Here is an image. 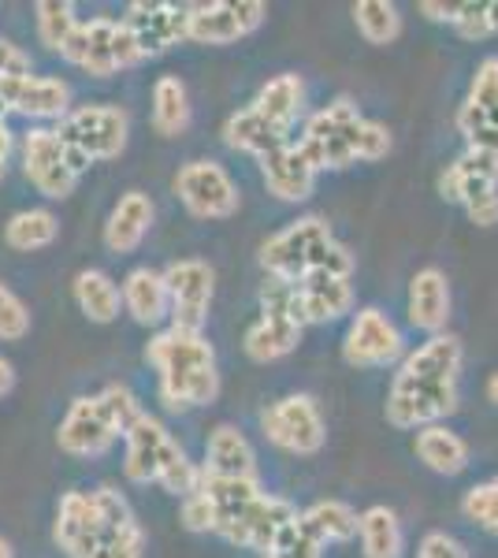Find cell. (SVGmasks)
<instances>
[{"instance_id":"obj_45","label":"cell","mask_w":498,"mask_h":558,"mask_svg":"<svg viewBox=\"0 0 498 558\" xmlns=\"http://www.w3.org/2000/svg\"><path fill=\"white\" fill-rule=\"evenodd\" d=\"M461 209L469 213V220H473L476 228H495V223H498V191L476 194L473 202H465Z\"/></svg>"},{"instance_id":"obj_50","label":"cell","mask_w":498,"mask_h":558,"mask_svg":"<svg viewBox=\"0 0 498 558\" xmlns=\"http://www.w3.org/2000/svg\"><path fill=\"white\" fill-rule=\"evenodd\" d=\"M487 399H491L495 407H498V373L487 376Z\"/></svg>"},{"instance_id":"obj_51","label":"cell","mask_w":498,"mask_h":558,"mask_svg":"<svg viewBox=\"0 0 498 558\" xmlns=\"http://www.w3.org/2000/svg\"><path fill=\"white\" fill-rule=\"evenodd\" d=\"M0 558H15V551H12V544H8L4 536H0Z\"/></svg>"},{"instance_id":"obj_5","label":"cell","mask_w":498,"mask_h":558,"mask_svg":"<svg viewBox=\"0 0 498 558\" xmlns=\"http://www.w3.org/2000/svg\"><path fill=\"white\" fill-rule=\"evenodd\" d=\"M123 473L131 484H160L179 499L194 495L197 484H202V465L190 462L183 447L175 444V436L153 413H142L123 432Z\"/></svg>"},{"instance_id":"obj_52","label":"cell","mask_w":498,"mask_h":558,"mask_svg":"<svg viewBox=\"0 0 498 558\" xmlns=\"http://www.w3.org/2000/svg\"><path fill=\"white\" fill-rule=\"evenodd\" d=\"M4 112H8V108H4V101H0V120H4Z\"/></svg>"},{"instance_id":"obj_22","label":"cell","mask_w":498,"mask_h":558,"mask_svg":"<svg viewBox=\"0 0 498 558\" xmlns=\"http://www.w3.org/2000/svg\"><path fill=\"white\" fill-rule=\"evenodd\" d=\"M120 294H123V313L134 324H142V328H160L171 317L168 283L165 272H157V268L149 265L131 268L120 283Z\"/></svg>"},{"instance_id":"obj_53","label":"cell","mask_w":498,"mask_h":558,"mask_svg":"<svg viewBox=\"0 0 498 558\" xmlns=\"http://www.w3.org/2000/svg\"><path fill=\"white\" fill-rule=\"evenodd\" d=\"M265 558H283V555H265Z\"/></svg>"},{"instance_id":"obj_47","label":"cell","mask_w":498,"mask_h":558,"mask_svg":"<svg viewBox=\"0 0 498 558\" xmlns=\"http://www.w3.org/2000/svg\"><path fill=\"white\" fill-rule=\"evenodd\" d=\"M12 149H15V134L8 131V123L0 120V183L8 175V160H12Z\"/></svg>"},{"instance_id":"obj_15","label":"cell","mask_w":498,"mask_h":558,"mask_svg":"<svg viewBox=\"0 0 498 558\" xmlns=\"http://www.w3.org/2000/svg\"><path fill=\"white\" fill-rule=\"evenodd\" d=\"M120 436L123 432L116 428L101 395H78L57 428V447L71 458H101L112 451V444Z\"/></svg>"},{"instance_id":"obj_6","label":"cell","mask_w":498,"mask_h":558,"mask_svg":"<svg viewBox=\"0 0 498 558\" xmlns=\"http://www.w3.org/2000/svg\"><path fill=\"white\" fill-rule=\"evenodd\" d=\"M60 142L68 168L83 179L86 168L116 160L131 138V116L120 105H78L60 120Z\"/></svg>"},{"instance_id":"obj_21","label":"cell","mask_w":498,"mask_h":558,"mask_svg":"<svg viewBox=\"0 0 498 558\" xmlns=\"http://www.w3.org/2000/svg\"><path fill=\"white\" fill-rule=\"evenodd\" d=\"M498 191V157L484 149H465L454 165L439 172V197L450 205H465L476 194Z\"/></svg>"},{"instance_id":"obj_35","label":"cell","mask_w":498,"mask_h":558,"mask_svg":"<svg viewBox=\"0 0 498 558\" xmlns=\"http://www.w3.org/2000/svg\"><path fill=\"white\" fill-rule=\"evenodd\" d=\"M357 518H361L357 510L342 499H320V502H313L309 510H302L305 529H309L324 547L350 544V539L357 536Z\"/></svg>"},{"instance_id":"obj_44","label":"cell","mask_w":498,"mask_h":558,"mask_svg":"<svg viewBox=\"0 0 498 558\" xmlns=\"http://www.w3.org/2000/svg\"><path fill=\"white\" fill-rule=\"evenodd\" d=\"M416 558H469V555H465V547H461L454 536L428 533L421 539V547H416Z\"/></svg>"},{"instance_id":"obj_49","label":"cell","mask_w":498,"mask_h":558,"mask_svg":"<svg viewBox=\"0 0 498 558\" xmlns=\"http://www.w3.org/2000/svg\"><path fill=\"white\" fill-rule=\"evenodd\" d=\"M484 15H487V31H491V38H495V34H498V0H487Z\"/></svg>"},{"instance_id":"obj_38","label":"cell","mask_w":498,"mask_h":558,"mask_svg":"<svg viewBox=\"0 0 498 558\" xmlns=\"http://www.w3.org/2000/svg\"><path fill=\"white\" fill-rule=\"evenodd\" d=\"M465 105L484 120V128H498V57H484L476 64Z\"/></svg>"},{"instance_id":"obj_20","label":"cell","mask_w":498,"mask_h":558,"mask_svg":"<svg viewBox=\"0 0 498 558\" xmlns=\"http://www.w3.org/2000/svg\"><path fill=\"white\" fill-rule=\"evenodd\" d=\"M450 279L442 268H421L410 279V294H405V313H410V324L424 336H442L450 320Z\"/></svg>"},{"instance_id":"obj_4","label":"cell","mask_w":498,"mask_h":558,"mask_svg":"<svg viewBox=\"0 0 498 558\" xmlns=\"http://www.w3.org/2000/svg\"><path fill=\"white\" fill-rule=\"evenodd\" d=\"M260 268L268 279L302 283L305 276H353V254L331 235L324 216H297L260 246Z\"/></svg>"},{"instance_id":"obj_33","label":"cell","mask_w":498,"mask_h":558,"mask_svg":"<svg viewBox=\"0 0 498 558\" xmlns=\"http://www.w3.org/2000/svg\"><path fill=\"white\" fill-rule=\"evenodd\" d=\"M357 536H361V555L365 558H402V551H405L402 521H398L391 507L361 510Z\"/></svg>"},{"instance_id":"obj_27","label":"cell","mask_w":498,"mask_h":558,"mask_svg":"<svg viewBox=\"0 0 498 558\" xmlns=\"http://www.w3.org/2000/svg\"><path fill=\"white\" fill-rule=\"evenodd\" d=\"M461 365H465V347H461L458 336L442 331V336H428V343L410 350L398 362V373L421 376V380H458Z\"/></svg>"},{"instance_id":"obj_25","label":"cell","mask_w":498,"mask_h":558,"mask_svg":"<svg viewBox=\"0 0 498 558\" xmlns=\"http://www.w3.org/2000/svg\"><path fill=\"white\" fill-rule=\"evenodd\" d=\"M257 165H260V179H265L268 194H276L279 202H309L313 197L316 168L302 157V149H297L294 142L268 153V157H260Z\"/></svg>"},{"instance_id":"obj_32","label":"cell","mask_w":498,"mask_h":558,"mask_svg":"<svg viewBox=\"0 0 498 558\" xmlns=\"http://www.w3.org/2000/svg\"><path fill=\"white\" fill-rule=\"evenodd\" d=\"M194 120V105H190V89L179 75H160L153 83V131L160 138H179L186 134Z\"/></svg>"},{"instance_id":"obj_41","label":"cell","mask_w":498,"mask_h":558,"mask_svg":"<svg viewBox=\"0 0 498 558\" xmlns=\"http://www.w3.org/2000/svg\"><path fill=\"white\" fill-rule=\"evenodd\" d=\"M101 402L108 407V413H112V421H116V428L126 432L134 425V421L142 417V402H138V395L131 391L126 384H108L105 391H101Z\"/></svg>"},{"instance_id":"obj_37","label":"cell","mask_w":498,"mask_h":558,"mask_svg":"<svg viewBox=\"0 0 498 558\" xmlns=\"http://www.w3.org/2000/svg\"><path fill=\"white\" fill-rule=\"evenodd\" d=\"M34 23H38V41L49 52H60L78 26V8L71 0H41L34 4Z\"/></svg>"},{"instance_id":"obj_39","label":"cell","mask_w":498,"mask_h":558,"mask_svg":"<svg viewBox=\"0 0 498 558\" xmlns=\"http://www.w3.org/2000/svg\"><path fill=\"white\" fill-rule=\"evenodd\" d=\"M461 514L487 533H498V481L473 484L461 499Z\"/></svg>"},{"instance_id":"obj_11","label":"cell","mask_w":498,"mask_h":558,"mask_svg":"<svg viewBox=\"0 0 498 558\" xmlns=\"http://www.w3.org/2000/svg\"><path fill=\"white\" fill-rule=\"evenodd\" d=\"M260 428H265L268 444H276L279 451L297 458L320 454L324 444H328V425H324L320 402L305 391L283 395L279 402H271L265 417H260Z\"/></svg>"},{"instance_id":"obj_13","label":"cell","mask_w":498,"mask_h":558,"mask_svg":"<svg viewBox=\"0 0 498 558\" xmlns=\"http://www.w3.org/2000/svg\"><path fill=\"white\" fill-rule=\"evenodd\" d=\"M268 20V4L260 0H212L190 4L186 41L194 45H234L257 34Z\"/></svg>"},{"instance_id":"obj_40","label":"cell","mask_w":498,"mask_h":558,"mask_svg":"<svg viewBox=\"0 0 498 558\" xmlns=\"http://www.w3.org/2000/svg\"><path fill=\"white\" fill-rule=\"evenodd\" d=\"M31 336V310L8 283H0V343H23Z\"/></svg>"},{"instance_id":"obj_48","label":"cell","mask_w":498,"mask_h":558,"mask_svg":"<svg viewBox=\"0 0 498 558\" xmlns=\"http://www.w3.org/2000/svg\"><path fill=\"white\" fill-rule=\"evenodd\" d=\"M15 387V365L8 357H0V399Z\"/></svg>"},{"instance_id":"obj_8","label":"cell","mask_w":498,"mask_h":558,"mask_svg":"<svg viewBox=\"0 0 498 558\" xmlns=\"http://www.w3.org/2000/svg\"><path fill=\"white\" fill-rule=\"evenodd\" d=\"M302 331L305 320L302 310H297L294 283L268 279L260 287V317L246 328V354L260 365L279 362V357H287L302 343Z\"/></svg>"},{"instance_id":"obj_46","label":"cell","mask_w":498,"mask_h":558,"mask_svg":"<svg viewBox=\"0 0 498 558\" xmlns=\"http://www.w3.org/2000/svg\"><path fill=\"white\" fill-rule=\"evenodd\" d=\"M416 12H421L424 20L447 23V26H458V20H461V4H442V0H421Z\"/></svg>"},{"instance_id":"obj_28","label":"cell","mask_w":498,"mask_h":558,"mask_svg":"<svg viewBox=\"0 0 498 558\" xmlns=\"http://www.w3.org/2000/svg\"><path fill=\"white\" fill-rule=\"evenodd\" d=\"M253 108H257V112L265 116V120L276 131L294 134L297 120H302V112H305V83H302V75H291V71H283V75L268 78V83L257 89V97H253Z\"/></svg>"},{"instance_id":"obj_1","label":"cell","mask_w":498,"mask_h":558,"mask_svg":"<svg viewBox=\"0 0 498 558\" xmlns=\"http://www.w3.org/2000/svg\"><path fill=\"white\" fill-rule=\"evenodd\" d=\"M52 539L68 558H146V533L126 495L116 488L63 495Z\"/></svg>"},{"instance_id":"obj_26","label":"cell","mask_w":498,"mask_h":558,"mask_svg":"<svg viewBox=\"0 0 498 558\" xmlns=\"http://www.w3.org/2000/svg\"><path fill=\"white\" fill-rule=\"evenodd\" d=\"M153 197L142 191H126L120 194V202L112 205L105 220V246L108 254H134V250L146 242L149 228H153Z\"/></svg>"},{"instance_id":"obj_9","label":"cell","mask_w":498,"mask_h":558,"mask_svg":"<svg viewBox=\"0 0 498 558\" xmlns=\"http://www.w3.org/2000/svg\"><path fill=\"white\" fill-rule=\"evenodd\" d=\"M461 407L458 380H421V376L394 373L391 395H387V425L394 428H428L442 425Z\"/></svg>"},{"instance_id":"obj_3","label":"cell","mask_w":498,"mask_h":558,"mask_svg":"<svg viewBox=\"0 0 498 558\" xmlns=\"http://www.w3.org/2000/svg\"><path fill=\"white\" fill-rule=\"evenodd\" d=\"M146 362L157 368L160 402L171 413L212 407L216 395H220L216 350L205 339V331H179V328L157 331L146 347Z\"/></svg>"},{"instance_id":"obj_30","label":"cell","mask_w":498,"mask_h":558,"mask_svg":"<svg viewBox=\"0 0 498 558\" xmlns=\"http://www.w3.org/2000/svg\"><path fill=\"white\" fill-rule=\"evenodd\" d=\"M413 454H416V462H424L432 473H439V476H458V473L469 470V444L447 425L416 428Z\"/></svg>"},{"instance_id":"obj_10","label":"cell","mask_w":498,"mask_h":558,"mask_svg":"<svg viewBox=\"0 0 498 558\" xmlns=\"http://www.w3.org/2000/svg\"><path fill=\"white\" fill-rule=\"evenodd\" d=\"M171 191L194 220H231L242 205L239 183L220 160H186L171 179Z\"/></svg>"},{"instance_id":"obj_7","label":"cell","mask_w":498,"mask_h":558,"mask_svg":"<svg viewBox=\"0 0 498 558\" xmlns=\"http://www.w3.org/2000/svg\"><path fill=\"white\" fill-rule=\"evenodd\" d=\"M60 57L71 68L86 71L94 78H112L126 68L142 64L138 45L126 34V26L120 20H112V15H97L89 23H78L68 45L60 49Z\"/></svg>"},{"instance_id":"obj_31","label":"cell","mask_w":498,"mask_h":558,"mask_svg":"<svg viewBox=\"0 0 498 558\" xmlns=\"http://www.w3.org/2000/svg\"><path fill=\"white\" fill-rule=\"evenodd\" d=\"M71 294H75V305L83 310L86 320H94V324L120 320V313H123L120 283L108 272H101V268H83V272L75 276V283H71Z\"/></svg>"},{"instance_id":"obj_12","label":"cell","mask_w":498,"mask_h":558,"mask_svg":"<svg viewBox=\"0 0 498 558\" xmlns=\"http://www.w3.org/2000/svg\"><path fill=\"white\" fill-rule=\"evenodd\" d=\"M342 357L353 368H391L405 357V336L384 310L365 305L350 317Z\"/></svg>"},{"instance_id":"obj_34","label":"cell","mask_w":498,"mask_h":558,"mask_svg":"<svg viewBox=\"0 0 498 558\" xmlns=\"http://www.w3.org/2000/svg\"><path fill=\"white\" fill-rule=\"evenodd\" d=\"M60 239V220L49 209H23L4 223V246L15 254H38Z\"/></svg>"},{"instance_id":"obj_24","label":"cell","mask_w":498,"mask_h":558,"mask_svg":"<svg viewBox=\"0 0 498 558\" xmlns=\"http://www.w3.org/2000/svg\"><path fill=\"white\" fill-rule=\"evenodd\" d=\"M297 310H302L305 328L309 324H328L353 313V283L350 276H305L302 283H294Z\"/></svg>"},{"instance_id":"obj_29","label":"cell","mask_w":498,"mask_h":558,"mask_svg":"<svg viewBox=\"0 0 498 558\" xmlns=\"http://www.w3.org/2000/svg\"><path fill=\"white\" fill-rule=\"evenodd\" d=\"M223 142H228L234 153H246V157L260 160V157H268V153L291 146V134L276 131L257 108L246 105L228 116V123H223Z\"/></svg>"},{"instance_id":"obj_43","label":"cell","mask_w":498,"mask_h":558,"mask_svg":"<svg viewBox=\"0 0 498 558\" xmlns=\"http://www.w3.org/2000/svg\"><path fill=\"white\" fill-rule=\"evenodd\" d=\"M454 31L465 41H487V38H491V31H487L484 4H473V0H465V4H461V20H458Z\"/></svg>"},{"instance_id":"obj_42","label":"cell","mask_w":498,"mask_h":558,"mask_svg":"<svg viewBox=\"0 0 498 558\" xmlns=\"http://www.w3.org/2000/svg\"><path fill=\"white\" fill-rule=\"evenodd\" d=\"M20 75H34L31 52L23 45H15L12 38H0V83L4 78H20Z\"/></svg>"},{"instance_id":"obj_23","label":"cell","mask_w":498,"mask_h":558,"mask_svg":"<svg viewBox=\"0 0 498 558\" xmlns=\"http://www.w3.org/2000/svg\"><path fill=\"white\" fill-rule=\"evenodd\" d=\"M202 473L208 476H239V481H260L257 451L246 439V432L234 425H216L208 432Z\"/></svg>"},{"instance_id":"obj_36","label":"cell","mask_w":498,"mask_h":558,"mask_svg":"<svg viewBox=\"0 0 498 558\" xmlns=\"http://www.w3.org/2000/svg\"><path fill=\"white\" fill-rule=\"evenodd\" d=\"M350 12H353V26H357V34L368 45L384 49V45H394L398 34H402V15H398L391 0H357Z\"/></svg>"},{"instance_id":"obj_14","label":"cell","mask_w":498,"mask_h":558,"mask_svg":"<svg viewBox=\"0 0 498 558\" xmlns=\"http://www.w3.org/2000/svg\"><path fill=\"white\" fill-rule=\"evenodd\" d=\"M168 299H171V328L179 331H205L208 310L216 294V272L202 257L171 260L165 268Z\"/></svg>"},{"instance_id":"obj_19","label":"cell","mask_w":498,"mask_h":558,"mask_svg":"<svg viewBox=\"0 0 498 558\" xmlns=\"http://www.w3.org/2000/svg\"><path fill=\"white\" fill-rule=\"evenodd\" d=\"M0 101L8 112H20L34 123L63 120L71 112V86L52 75H20L0 83Z\"/></svg>"},{"instance_id":"obj_18","label":"cell","mask_w":498,"mask_h":558,"mask_svg":"<svg viewBox=\"0 0 498 558\" xmlns=\"http://www.w3.org/2000/svg\"><path fill=\"white\" fill-rule=\"evenodd\" d=\"M302 514V510L294 507L291 499H283V495H268L260 492L257 499L246 502V507L234 514L228 525H223V539L228 544H239V547H250V551H260V558L271 555V547H276V536L283 533L291 521Z\"/></svg>"},{"instance_id":"obj_16","label":"cell","mask_w":498,"mask_h":558,"mask_svg":"<svg viewBox=\"0 0 498 558\" xmlns=\"http://www.w3.org/2000/svg\"><path fill=\"white\" fill-rule=\"evenodd\" d=\"M20 160H23V175L31 179V186L52 202H63V197L75 194L78 175L68 168V157H63V142L57 128H31L20 142Z\"/></svg>"},{"instance_id":"obj_17","label":"cell","mask_w":498,"mask_h":558,"mask_svg":"<svg viewBox=\"0 0 498 558\" xmlns=\"http://www.w3.org/2000/svg\"><path fill=\"white\" fill-rule=\"evenodd\" d=\"M186 20H190V4H165V0H134L126 4V12L120 15V23L126 26V34L138 45L142 60L160 57V52L175 49L186 41Z\"/></svg>"},{"instance_id":"obj_2","label":"cell","mask_w":498,"mask_h":558,"mask_svg":"<svg viewBox=\"0 0 498 558\" xmlns=\"http://www.w3.org/2000/svg\"><path fill=\"white\" fill-rule=\"evenodd\" d=\"M294 146L302 149V157L320 175V172H339V168L350 165L384 160L391 153L394 138L384 123L365 120L350 97H335L331 105H324L320 112H313L305 120Z\"/></svg>"}]
</instances>
